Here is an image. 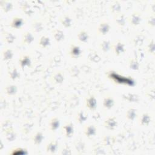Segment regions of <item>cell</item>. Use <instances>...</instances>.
I'll return each mask as SVG.
<instances>
[{
  "label": "cell",
  "mask_w": 155,
  "mask_h": 155,
  "mask_svg": "<svg viewBox=\"0 0 155 155\" xmlns=\"http://www.w3.org/2000/svg\"><path fill=\"white\" fill-rule=\"evenodd\" d=\"M44 139V136L42 132L40 131H36L31 137V141L35 146H39Z\"/></svg>",
  "instance_id": "5bb4252c"
},
{
  "label": "cell",
  "mask_w": 155,
  "mask_h": 155,
  "mask_svg": "<svg viewBox=\"0 0 155 155\" xmlns=\"http://www.w3.org/2000/svg\"><path fill=\"white\" fill-rule=\"evenodd\" d=\"M111 29L110 24L106 21L101 22L97 27V33L99 35L105 36L107 35Z\"/></svg>",
  "instance_id": "5b68a950"
},
{
  "label": "cell",
  "mask_w": 155,
  "mask_h": 155,
  "mask_svg": "<svg viewBox=\"0 0 155 155\" xmlns=\"http://www.w3.org/2000/svg\"><path fill=\"white\" fill-rule=\"evenodd\" d=\"M2 36L4 41L8 44H13L16 39V36L10 31H4Z\"/></svg>",
  "instance_id": "f1b7e54d"
},
{
  "label": "cell",
  "mask_w": 155,
  "mask_h": 155,
  "mask_svg": "<svg viewBox=\"0 0 155 155\" xmlns=\"http://www.w3.org/2000/svg\"><path fill=\"white\" fill-rule=\"evenodd\" d=\"M4 91L7 95L12 96L17 93L18 87L15 84H8L5 87Z\"/></svg>",
  "instance_id": "4dcf8cb0"
},
{
  "label": "cell",
  "mask_w": 155,
  "mask_h": 155,
  "mask_svg": "<svg viewBox=\"0 0 155 155\" xmlns=\"http://www.w3.org/2000/svg\"><path fill=\"white\" fill-rule=\"evenodd\" d=\"M88 58L90 61H91L93 62L96 63L98 62L101 61V57L99 56V55L94 51H91L88 56Z\"/></svg>",
  "instance_id": "b9f144b4"
},
{
  "label": "cell",
  "mask_w": 155,
  "mask_h": 155,
  "mask_svg": "<svg viewBox=\"0 0 155 155\" xmlns=\"http://www.w3.org/2000/svg\"><path fill=\"white\" fill-rule=\"evenodd\" d=\"M14 56V53L13 50L9 48H5L2 53V59L4 61H8L12 59Z\"/></svg>",
  "instance_id": "836d02e7"
},
{
  "label": "cell",
  "mask_w": 155,
  "mask_h": 155,
  "mask_svg": "<svg viewBox=\"0 0 155 155\" xmlns=\"http://www.w3.org/2000/svg\"><path fill=\"white\" fill-rule=\"evenodd\" d=\"M50 39L47 35L42 36L38 41V45L42 48H47L50 45Z\"/></svg>",
  "instance_id": "1f68e13d"
},
{
  "label": "cell",
  "mask_w": 155,
  "mask_h": 155,
  "mask_svg": "<svg viewBox=\"0 0 155 155\" xmlns=\"http://www.w3.org/2000/svg\"><path fill=\"white\" fill-rule=\"evenodd\" d=\"M31 30L35 33H41L44 30V25L42 22H41L39 20H35L33 21L31 24Z\"/></svg>",
  "instance_id": "ffe728a7"
},
{
  "label": "cell",
  "mask_w": 155,
  "mask_h": 155,
  "mask_svg": "<svg viewBox=\"0 0 155 155\" xmlns=\"http://www.w3.org/2000/svg\"><path fill=\"white\" fill-rule=\"evenodd\" d=\"M61 151H62L61 152L62 154H70L71 153V150L68 147H64L62 149Z\"/></svg>",
  "instance_id": "c3c4849f"
},
{
  "label": "cell",
  "mask_w": 155,
  "mask_h": 155,
  "mask_svg": "<svg viewBox=\"0 0 155 155\" xmlns=\"http://www.w3.org/2000/svg\"><path fill=\"white\" fill-rule=\"evenodd\" d=\"M11 127H13L12 122L9 120H5L4 122H2L1 124V129L3 131H4L5 130Z\"/></svg>",
  "instance_id": "f6af8a7d"
},
{
  "label": "cell",
  "mask_w": 155,
  "mask_h": 155,
  "mask_svg": "<svg viewBox=\"0 0 155 155\" xmlns=\"http://www.w3.org/2000/svg\"><path fill=\"white\" fill-rule=\"evenodd\" d=\"M58 148V142L56 139H52L47 143L46 146V151L47 153L53 154L56 152Z\"/></svg>",
  "instance_id": "7402d4cb"
},
{
  "label": "cell",
  "mask_w": 155,
  "mask_h": 155,
  "mask_svg": "<svg viewBox=\"0 0 155 155\" xmlns=\"http://www.w3.org/2000/svg\"><path fill=\"white\" fill-rule=\"evenodd\" d=\"M112 47V44L109 40H103L99 44V48L100 50L104 53H108L111 49Z\"/></svg>",
  "instance_id": "f546056e"
},
{
  "label": "cell",
  "mask_w": 155,
  "mask_h": 155,
  "mask_svg": "<svg viewBox=\"0 0 155 155\" xmlns=\"http://www.w3.org/2000/svg\"><path fill=\"white\" fill-rule=\"evenodd\" d=\"M61 24L65 28H70L72 25L73 20L68 15H63L59 18Z\"/></svg>",
  "instance_id": "ac0fdd59"
},
{
  "label": "cell",
  "mask_w": 155,
  "mask_h": 155,
  "mask_svg": "<svg viewBox=\"0 0 155 155\" xmlns=\"http://www.w3.org/2000/svg\"><path fill=\"white\" fill-rule=\"evenodd\" d=\"M83 131L84 135L90 139L93 137L96 134L97 128L93 124H88L84 127Z\"/></svg>",
  "instance_id": "9c48e42d"
},
{
  "label": "cell",
  "mask_w": 155,
  "mask_h": 155,
  "mask_svg": "<svg viewBox=\"0 0 155 155\" xmlns=\"http://www.w3.org/2000/svg\"><path fill=\"white\" fill-rule=\"evenodd\" d=\"M53 37L54 39L57 42H61L63 41L65 39V34L64 32L58 28H56L53 31Z\"/></svg>",
  "instance_id": "4316f807"
},
{
  "label": "cell",
  "mask_w": 155,
  "mask_h": 155,
  "mask_svg": "<svg viewBox=\"0 0 155 155\" xmlns=\"http://www.w3.org/2000/svg\"><path fill=\"white\" fill-rule=\"evenodd\" d=\"M147 24L149 27L154 28L155 26V17L154 15H150L147 19Z\"/></svg>",
  "instance_id": "7dc6e473"
},
{
  "label": "cell",
  "mask_w": 155,
  "mask_h": 155,
  "mask_svg": "<svg viewBox=\"0 0 155 155\" xmlns=\"http://www.w3.org/2000/svg\"><path fill=\"white\" fill-rule=\"evenodd\" d=\"M88 119V114L87 113L83 111V110H80L78 112L76 116V120L77 122H78L80 124H83Z\"/></svg>",
  "instance_id": "e575fe53"
},
{
  "label": "cell",
  "mask_w": 155,
  "mask_h": 155,
  "mask_svg": "<svg viewBox=\"0 0 155 155\" xmlns=\"http://www.w3.org/2000/svg\"><path fill=\"white\" fill-rule=\"evenodd\" d=\"M33 127V124L30 122H27L22 124L21 128V132L24 134H28L32 130Z\"/></svg>",
  "instance_id": "d590c367"
},
{
  "label": "cell",
  "mask_w": 155,
  "mask_h": 155,
  "mask_svg": "<svg viewBox=\"0 0 155 155\" xmlns=\"http://www.w3.org/2000/svg\"><path fill=\"white\" fill-rule=\"evenodd\" d=\"M121 4L117 1H114L112 2L110 5V10L114 15L121 13Z\"/></svg>",
  "instance_id": "484cf974"
},
{
  "label": "cell",
  "mask_w": 155,
  "mask_h": 155,
  "mask_svg": "<svg viewBox=\"0 0 155 155\" xmlns=\"http://www.w3.org/2000/svg\"><path fill=\"white\" fill-rule=\"evenodd\" d=\"M147 50L148 53L151 54H154L155 53V45H154V39H152L150 41V42L148 43L147 47Z\"/></svg>",
  "instance_id": "ee69618b"
},
{
  "label": "cell",
  "mask_w": 155,
  "mask_h": 155,
  "mask_svg": "<svg viewBox=\"0 0 155 155\" xmlns=\"http://www.w3.org/2000/svg\"><path fill=\"white\" fill-rule=\"evenodd\" d=\"M51 79L54 84H61L65 80L64 74L61 71H58L53 74Z\"/></svg>",
  "instance_id": "2e32d148"
},
{
  "label": "cell",
  "mask_w": 155,
  "mask_h": 155,
  "mask_svg": "<svg viewBox=\"0 0 155 155\" xmlns=\"http://www.w3.org/2000/svg\"><path fill=\"white\" fill-rule=\"evenodd\" d=\"M28 153L26 149L21 148V147H16L12 150L10 152V154L12 155H24L27 154Z\"/></svg>",
  "instance_id": "ab89813d"
},
{
  "label": "cell",
  "mask_w": 155,
  "mask_h": 155,
  "mask_svg": "<svg viewBox=\"0 0 155 155\" xmlns=\"http://www.w3.org/2000/svg\"><path fill=\"white\" fill-rule=\"evenodd\" d=\"M114 104H115V101L113 97L110 96H107L103 99L102 106L104 108H105V110H111L114 107Z\"/></svg>",
  "instance_id": "e0dca14e"
},
{
  "label": "cell",
  "mask_w": 155,
  "mask_h": 155,
  "mask_svg": "<svg viewBox=\"0 0 155 155\" xmlns=\"http://www.w3.org/2000/svg\"><path fill=\"white\" fill-rule=\"evenodd\" d=\"M139 62L135 58H132L129 61V67L133 70H137L139 68Z\"/></svg>",
  "instance_id": "60d3db41"
},
{
  "label": "cell",
  "mask_w": 155,
  "mask_h": 155,
  "mask_svg": "<svg viewBox=\"0 0 155 155\" xmlns=\"http://www.w3.org/2000/svg\"><path fill=\"white\" fill-rule=\"evenodd\" d=\"M145 40V36L142 34L136 35L132 38V43L135 47H139L142 45Z\"/></svg>",
  "instance_id": "d6a6232c"
},
{
  "label": "cell",
  "mask_w": 155,
  "mask_h": 155,
  "mask_svg": "<svg viewBox=\"0 0 155 155\" xmlns=\"http://www.w3.org/2000/svg\"><path fill=\"white\" fill-rule=\"evenodd\" d=\"M5 139L8 142L14 141L17 137V134L13 127H11L4 131Z\"/></svg>",
  "instance_id": "44dd1931"
},
{
  "label": "cell",
  "mask_w": 155,
  "mask_h": 155,
  "mask_svg": "<svg viewBox=\"0 0 155 155\" xmlns=\"http://www.w3.org/2000/svg\"><path fill=\"white\" fill-rule=\"evenodd\" d=\"M19 64L22 68H24L25 67H30L31 65L30 56L27 54H24L21 56L19 59Z\"/></svg>",
  "instance_id": "9a60e30c"
},
{
  "label": "cell",
  "mask_w": 155,
  "mask_h": 155,
  "mask_svg": "<svg viewBox=\"0 0 155 155\" xmlns=\"http://www.w3.org/2000/svg\"><path fill=\"white\" fill-rule=\"evenodd\" d=\"M138 116L137 110L134 108H128L125 113V117L128 120L133 121Z\"/></svg>",
  "instance_id": "d4e9b609"
},
{
  "label": "cell",
  "mask_w": 155,
  "mask_h": 155,
  "mask_svg": "<svg viewBox=\"0 0 155 155\" xmlns=\"http://www.w3.org/2000/svg\"><path fill=\"white\" fill-rule=\"evenodd\" d=\"M102 143L104 145H111L115 141V137L111 135H105L102 137Z\"/></svg>",
  "instance_id": "f35d334b"
},
{
  "label": "cell",
  "mask_w": 155,
  "mask_h": 155,
  "mask_svg": "<svg viewBox=\"0 0 155 155\" xmlns=\"http://www.w3.org/2000/svg\"><path fill=\"white\" fill-rule=\"evenodd\" d=\"M0 6L5 13H8L10 12L13 9V4L9 1H5V0H1L0 1Z\"/></svg>",
  "instance_id": "d6986e66"
},
{
  "label": "cell",
  "mask_w": 155,
  "mask_h": 155,
  "mask_svg": "<svg viewBox=\"0 0 155 155\" xmlns=\"http://www.w3.org/2000/svg\"><path fill=\"white\" fill-rule=\"evenodd\" d=\"M82 53V50L81 47L74 44H73L70 45L68 51V54L71 58L78 59L79 58Z\"/></svg>",
  "instance_id": "52a82bcc"
},
{
  "label": "cell",
  "mask_w": 155,
  "mask_h": 155,
  "mask_svg": "<svg viewBox=\"0 0 155 155\" xmlns=\"http://www.w3.org/2000/svg\"><path fill=\"white\" fill-rule=\"evenodd\" d=\"M35 39L33 34L28 31L24 32L22 36V44L25 45L31 44Z\"/></svg>",
  "instance_id": "7c38bea8"
},
{
  "label": "cell",
  "mask_w": 155,
  "mask_h": 155,
  "mask_svg": "<svg viewBox=\"0 0 155 155\" xmlns=\"http://www.w3.org/2000/svg\"><path fill=\"white\" fill-rule=\"evenodd\" d=\"M74 148L79 153H82L85 148V142L81 139H78L74 142Z\"/></svg>",
  "instance_id": "8d00e7d4"
},
{
  "label": "cell",
  "mask_w": 155,
  "mask_h": 155,
  "mask_svg": "<svg viewBox=\"0 0 155 155\" xmlns=\"http://www.w3.org/2000/svg\"><path fill=\"white\" fill-rule=\"evenodd\" d=\"M62 130L63 134L66 138L71 137L74 132V125L73 123L71 122H67L65 125H64Z\"/></svg>",
  "instance_id": "8992f818"
},
{
  "label": "cell",
  "mask_w": 155,
  "mask_h": 155,
  "mask_svg": "<svg viewBox=\"0 0 155 155\" xmlns=\"http://www.w3.org/2000/svg\"><path fill=\"white\" fill-rule=\"evenodd\" d=\"M122 98L128 102H138L139 101V96L134 93H124L122 95Z\"/></svg>",
  "instance_id": "83f0119b"
},
{
  "label": "cell",
  "mask_w": 155,
  "mask_h": 155,
  "mask_svg": "<svg viewBox=\"0 0 155 155\" xmlns=\"http://www.w3.org/2000/svg\"><path fill=\"white\" fill-rule=\"evenodd\" d=\"M151 121V116L148 113H143L141 114L139 119V124L143 127H147L150 125Z\"/></svg>",
  "instance_id": "603a6c76"
},
{
  "label": "cell",
  "mask_w": 155,
  "mask_h": 155,
  "mask_svg": "<svg viewBox=\"0 0 155 155\" xmlns=\"http://www.w3.org/2000/svg\"><path fill=\"white\" fill-rule=\"evenodd\" d=\"M111 48L113 49L114 54L117 56H120L125 51L124 44L119 40L116 41L114 44H112Z\"/></svg>",
  "instance_id": "277c9868"
},
{
  "label": "cell",
  "mask_w": 155,
  "mask_h": 155,
  "mask_svg": "<svg viewBox=\"0 0 155 155\" xmlns=\"http://www.w3.org/2000/svg\"><path fill=\"white\" fill-rule=\"evenodd\" d=\"M114 21L115 24L118 27H123L126 24L127 17L124 14L122 13H119L114 16Z\"/></svg>",
  "instance_id": "8fae6325"
},
{
  "label": "cell",
  "mask_w": 155,
  "mask_h": 155,
  "mask_svg": "<svg viewBox=\"0 0 155 155\" xmlns=\"http://www.w3.org/2000/svg\"><path fill=\"white\" fill-rule=\"evenodd\" d=\"M107 77L115 84L119 85H125L128 86H134L135 82L131 77H127L119 74L114 71H110L107 72Z\"/></svg>",
  "instance_id": "6da1fadb"
},
{
  "label": "cell",
  "mask_w": 155,
  "mask_h": 155,
  "mask_svg": "<svg viewBox=\"0 0 155 155\" xmlns=\"http://www.w3.org/2000/svg\"><path fill=\"white\" fill-rule=\"evenodd\" d=\"M21 9L28 16L31 15L33 13L30 5L28 4H27V2H24L23 4H22Z\"/></svg>",
  "instance_id": "7bdbcfd3"
},
{
  "label": "cell",
  "mask_w": 155,
  "mask_h": 155,
  "mask_svg": "<svg viewBox=\"0 0 155 155\" xmlns=\"http://www.w3.org/2000/svg\"><path fill=\"white\" fill-rule=\"evenodd\" d=\"M70 74L71 76L77 77L80 73V70L77 66L74 65L70 68Z\"/></svg>",
  "instance_id": "bcb514c9"
},
{
  "label": "cell",
  "mask_w": 155,
  "mask_h": 155,
  "mask_svg": "<svg viewBox=\"0 0 155 155\" xmlns=\"http://www.w3.org/2000/svg\"><path fill=\"white\" fill-rule=\"evenodd\" d=\"M24 23V21L22 18L18 16H16L12 19L10 22V26L11 28L14 29H19L22 27Z\"/></svg>",
  "instance_id": "30bf717a"
},
{
  "label": "cell",
  "mask_w": 155,
  "mask_h": 155,
  "mask_svg": "<svg viewBox=\"0 0 155 155\" xmlns=\"http://www.w3.org/2000/svg\"><path fill=\"white\" fill-rule=\"evenodd\" d=\"M77 38L78 41L81 42L87 43L89 40L90 36L88 33L85 30L82 29L78 31L77 34Z\"/></svg>",
  "instance_id": "cb8c5ba5"
},
{
  "label": "cell",
  "mask_w": 155,
  "mask_h": 155,
  "mask_svg": "<svg viewBox=\"0 0 155 155\" xmlns=\"http://www.w3.org/2000/svg\"><path fill=\"white\" fill-rule=\"evenodd\" d=\"M8 74L9 78L13 81L18 79L20 76V74L16 67H12L10 68L8 71Z\"/></svg>",
  "instance_id": "74e56055"
},
{
  "label": "cell",
  "mask_w": 155,
  "mask_h": 155,
  "mask_svg": "<svg viewBox=\"0 0 155 155\" xmlns=\"http://www.w3.org/2000/svg\"><path fill=\"white\" fill-rule=\"evenodd\" d=\"M142 15L139 12L135 11L133 12L128 18V21L130 24L133 27L138 26L142 21Z\"/></svg>",
  "instance_id": "3957f363"
},
{
  "label": "cell",
  "mask_w": 155,
  "mask_h": 155,
  "mask_svg": "<svg viewBox=\"0 0 155 155\" xmlns=\"http://www.w3.org/2000/svg\"><path fill=\"white\" fill-rule=\"evenodd\" d=\"M85 106L90 111H94L97 108V99L94 95H89L85 99Z\"/></svg>",
  "instance_id": "ba28073f"
},
{
  "label": "cell",
  "mask_w": 155,
  "mask_h": 155,
  "mask_svg": "<svg viewBox=\"0 0 155 155\" xmlns=\"http://www.w3.org/2000/svg\"><path fill=\"white\" fill-rule=\"evenodd\" d=\"M117 118L115 116H110L108 117L104 121V127L109 131H113L116 129L117 126Z\"/></svg>",
  "instance_id": "7a4b0ae2"
},
{
  "label": "cell",
  "mask_w": 155,
  "mask_h": 155,
  "mask_svg": "<svg viewBox=\"0 0 155 155\" xmlns=\"http://www.w3.org/2000/svg\"><path fill=\"white\" fill-rule=\"evenodd\" d=\"M61 125L60 119L58 117H53L48 122V128L50 131L55 132L59 128Z\"/></svg>",
  "instance_id": "4fadbf2b"
}]
</instances>
